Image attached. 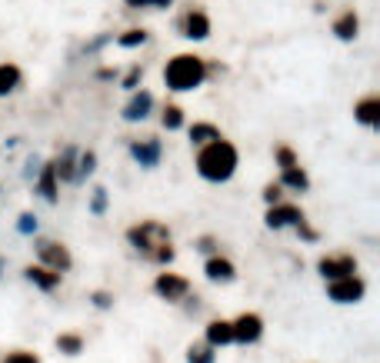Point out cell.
Listing matches in <instances>:
<instances>
[{"mask_svg": "<svg viewBox=\"0 0 380 363\" xmlns=\"http://www.w3.org/2000/svg\"><path fill=\"white\" fill-rule=\"evenodd\" d=\"M190 140L194 144H214V140H220V134H217L214 124H194L190 127Z\"/></svg>", "mask_w": 380, "mask_h": 363, "instance_id": "d6986e66", "label": "cell"}, {"mask_svg": "<svg viewBox=\"0 0 380 363\" xmlns=\"http://www.w3.org/2000/svg\"><path fill=\"white\" fill-rule=\"evenodd\" d=\"M17 230H20V234H34V230H37V220H34L30 213H24V217H20V224H17Z\"/></svg>", "mask_w": 380, "mask_h": 363, "instance_id": "f546056e", "label": "cell"}, {"mask_svg": "<svg viewBox=\"0 0 380 363\" xmlns=\"http://www.w3.org/2000/svg\"><path fill=\"white\" fill-rule=\"evenodd\" d=\"M304 220V213H300V207H293V203H274L270 210H267V227H274V230H280V227H297Z\"/></svg>", "mask_w": 380, "mask_h": 363, "instance_id": "9c48e42d", "label": "cell"}, {"mask_svg": "<svg viewBox=\"0 0 380 363\" xmlns=\"http://www.w3.org/2000/svg\"><path fill=\"white\" fill-rule=\"evenodd\" d=\"M180 124H184V113H180V107H167V110H164V127H167V130H177Z\"/></svg>", "mask_w": 380, "mask_h": 363, "instance_id": "cb8c5ba5", "label": "cell"}, {"mask_svg": "<svg viewBox=\"0 0 380 363\" xmlns=\"http://www.w3.org/2000/svg\"><path fill=\"white\" fill-rule=\"evenodd\" d=\"M103 207H107V190H94V203H90V210L103 213Z\"/></svg>", "mask_w": 380, "mask_h": 363, "instance_id": "83f0119b", "label": "cell"}, {"mask_svg": "<svg viewBox=\"0 0 380 363\" xmlns=\"http://www.w3.org/2000/svg\"><path fill=\"white\" fill-rule=\"evenodd\" d=\"M264 200L267 203H277L280 200V184H270V187H264Z\"/></svg>", "mask_w": 380, "mask_h": 363, "instance_id": "1f68e13d", "label": "cell"}, {"mask_svg": "<svg viewBox=\"0 0 380 363\" xmlns=\"http://www.w3.org/2000/svg\"><path fill=\"white\" fill-rule=\"evenodd\" d=\"M170 0H144V7H167Z\"/></svg>", "mask_w": 380, "mask_h": 363, "instance_id": "d590c367", "label": "cell"}, {"mask_svg": "<svg viewBox=\"0 0 380 363\" xmlns=\"http://www.w3.org/2000/svg\"><path fill=\"white\" fill-rule=\"evenodd\" d=\"M94 303H97L101 310H107V307H110L114 300H110V293H103V290H101V293H94Z\"/></svg>", "mask_w": 380, "mask_h": 363, "instance_id": "d6a6232c", "label": "cell"}, {"mask_svg": "<svg viewBox=\"0 0 380 363\" xmlns=\"http://www.w3.org/2000/svg\"><path fill=\"white\" fill-rule=\"evenodd\" d=\"M227 343H234V326L227 324V320H210L207 324V347H227Z\"/></svg>", "mask_w": 380, "mask_h": 363, "instance_id": "8fae6325", "label": "cell"}, {"mask_svg": "<svg viewBox=\"0 0 380 363\" xmlns=\"http://www.w3.org/2000/svg\"><path fill=\"white\" fill-rule=\"evenodd\" d=\"M230 326H234V343H257L264 333V320L257 313H243Z\"/></svg>", "mask_w": 380, "mask_h": 363, "instance_id": "5b68a950", "label": "cell"}, {"mask_svg": "<svg viewBox=\"0 0 380 363\" xmlns=\"http://www.w3.org/2000/svg\"><path fill=\"white\" fill-rule=\"evenodd\" d=\"M197 250H203V253H210V250H214V240H210V237H203V240H201V247H197Z\"/></svg>", "mask_w": 380, "mask_h": 363, "instance_id": "e575fe53", "label": "cell"}, {"mask_svg": "<svg viewBox=\"0 0 380 363\" xmlns=\"http://www.w3.org/2000/svg\"><path fill=\"white\" fill-rule=\"evenodd\" d=\"M153 290H157V293H160L164 300L177 303V300H184V297H187L190 284L184 280V276H177V274H160L157 280H153Z\"/></svg>", "mask_w": 380, "mask_h": 363, "instance_id": "52a82bcc", "label": "cell"}, {"mask_svg": "<svg viewBox=\"0 0 380 363\" xmlns=\"http://www.w3.org/2000/svg\"><path fill=\"white\" fill-rule=\"evenodd\" d=\"M207 276H210L214 284H230V280H234V263L224 260V257H210V260H207Z\"/></svg>", "mask_w": 380, "mask_h": 363, "instance_id": "9a60e30c", "label": "cell"}, {"mask_svg": "<svg viewBox=\"0 0 380 363\" xmlns=\"http://www.w3.org/2000/svg\"><path fill=\"white\" fill-rule=\"evenodd\" d=\"M297 234H300V237H304V240H317V234H314V230H310V227L304 224V220L297 224Z\"/></svg>", "mask_w": 380, "mask_h": 363, "instance_id": "836d02e7", "label": "cell"}, {"mask_svg": "<svg viewBox=\"0 0 380 363\" xmlns=\"http://www.w3.org/2000/svg\"><path fill=\"white\" fill-rule=\"evenodd\" d=\"M280 187H293V190H307L310 187V180L300 167H291V170H284V180H280Z\"/></svg>", "mask_w": 380, "mask_h": 363, "instance_id": "ffe728a7", "label": "cell"}, {"mask_svg": "<svg viewBox=\"0 0 380 363\" xmlns=\"http://www.w3.org/2000/svg\"><path fill=\"white\" fill-rule=\"evenodd\" d=\"M127 240H130V243H134L137 250L151 253L153 247H164L167 240H170V234H167V227H160V224H153V220H147V224L134 227V230L127 234Z\"/></svg>", "mask_w": 380, "mask_h": 363, "instance_id": "3957f363", "label": "cell"}, {"mask_svg": "<svg viewBox=\"0 0 380 363\" xmlns=\"http://www.w3.org/2000/svg\"><path fill=\"white\" fill-rule=\"evenodd\" d=\"M17 84H20V70H17L13 63H4V67H0V94L17 90Z\"/></svg>", "mask_w": 380, "mask_h": 363, "instance_id": "e0dca14e", "label": "cell"}, {"mask_svg": "<svg viewBox=\"0 0 380 363\" xmlns=\"http://www.w3.org/2000/svg\"><path fill=\"white\" fill-rule=\"evenodd\" d=\"M130 153H134V160L140 167H157V160H160V144L157 140H137V144H130Z\"/></svg>", "mask_w": 380, "mask_h": 363, "instance_id": "30bf717a", "label": "cell"}, {"mask_svg": "<svg viewBox=\"0 0 380 363\" xmlns=\"http://www.w3.org/2000/svg\"><path fill=\"white\" fill-rule=\"evenodd\" d=\"M330 300L337 303H357L364 297V280H357V276H343V280H334L327 287Z\"/></svg>", "mask_w": 380, "mask_h": 363, "instance_id": "8992f818", "label": "cell"}, {"mask_svg": "<svg viewBox=\"0 0 380 363\" xmlns=\"http://www.w3.org/2000/svg\"><path fill=\"white\" fill-rule=\"evenodd\" d=\"M203 77H207V67H203V60L201 57H194V53H180V57H174V60L167 63V70H164L167 87L177 90V94L201 87Z\"/></svg>", "mask_w": 380, "mask_h": 363, "instance_id": "7a4b0ae2", "label": "cell"}, {"mask_svg": "<svg viewBox=\"0 0 380 363\" xmlns=\"http://www.w3.org/2000/svg\"><path fill=\"white\" fill-rule=\"evenodd\" d=\"M4 363H40L34 353H27V350H17V353H7V360Z\"/></svg>", "mask_w": 380, "mask_h": 363, "instance_id": "4316f807", "label": "cell"}, {"mask_svg": "<svg viewBox=\"0 0 380 363\" xmlns=\"http://www.w3.org/2000/svg\"><path fill=\"white\" fill-rule=\"evenodd\" d=\"M277 160H280V167H284V170H291V167H297V160H293V153L287 151V147H280V151H277Z\"/></svg>", "mask_w": 380, "mask_h": 363, "instance_id": "f1b7e54d", "label": "cell"}, {"mask_svg": "<svg viewBox=\"0 0 380 363\" xmlns=\"http://www.w3.org/2000/svg\"><path fill=\"white\" fill-rule=\"evenodd\" d=\"M354 113H357V120H360V124L377 127V124H380V101H377V97H367V101L357 103Z\"/></svg>", "mask_w": 380, "mask_h": 363, "instance_id": "2e32d148", "label": "cell"}, {"mask_svg": "<svg viewBox=\"0 0 380 363\" xmlns=\"http://www.w3.org/2000/svg\"><path fill=\"white\" fill-rule=\"evenodd\" d=\"M0 270H4V257H0Z\"/></svg>", "mask_w": 380, "mask_h": 363, "instance_id": "8d00e7d4", "label": "cell"}, {"mask_svg": "<svg viewBox=\"0 0 380 363\" xmlns=\"http://www.w3.org/2000/svg\"><path fill=\"white\" fill-rule=\"evenodd\" d=\"M317 270H320V276L324 280H343V276H354L357 274V263H354V257H324V260L317 263Z\"/></svg>", "mask_w": 380, "mask_h": 363, "instance_id": "277c9868", "label": "cell"}, {"mask_svg": "<svg viewBox=\"0 0 380 363\" xmlns=\"http://www.w3.org/2000/svg\"><path fill=\"white\" fill-rule=\"evenodd\" d=\"M234 167H237V151H234V144H227L224 137L214 140V144H207L201 151V157H197L201 177L214 180V184L230 180V177H234Z\"/></svg>", "mask_w": 380, "mask_h": 363, "instance_id": "6da1fadb", "label": "cell"}, {"mask_svg": "<svg viewBox=\"0 0 380 363\" xmlns=\"http://www.w3.org/2000/svg\"><path fill=\"white\" fill-rule=\"evenodd\" d=\"M187 363H214V347H190Z\"/></svg>", "mask_w": 380, "mask_h": 363, "instance_id": "603a6c76", "label": "cell"}, {"mask_svg": "<svg viewBox=\"0 0 380 363\" xmlns=\"http://www.w3.org/2000/svg\"><path fill=\"white\" fill-rule=\"evenodd\" d=\"M40 260L47 263V270H53V274H63V270H70V253L63 250L61 243H51V240H44L37 247Z\"/></svg>", "mask_w": 380, "mask_h": 363, "instance_id": "ba28073f", "label": "cell"}, {"mask_svg": "<svg viewBox=\"0 0 380 363\" xmlns=\"http://www.w3.org/2000/svg\"><path fill=\"white\" fill-rule=\"evenodd\" d=\"M140 74H144V70H140V67H134V70H130V74L124 77V87H127V90L137 87V84H140Z\"/></svg>", "mask_w": 380, "mask_h": 363, "instance_id": "4dcf8cb0", "label": "cell"}, {"mask_svg": "<svg viewBox=\"0 0 380 363\" xmlns=\"http://www.w3.org/2000/svg\"><path fill=\"white\" fill-rule=\"evenodd\" d=\"M57 350L67 353V357H77V353L84 350V340L74 337V333H63V337H57Z\"/></svg>", "mask_w": 380, "mask_h": 363, "instance_id": "7402d4cb", "label": "cell"}, {"mask_svg": "<svg viewBox=\"0 0 380 363\" xmlns=\"http://www.w3.org/2000/svg\"><path fill=\"white\" fill-rule=\"evenodd\" d=\"M144 40H147L144 30H127L124 37H120V47H137V44H144Z\"/></svg>", "mask_w": 380, "mask_h": 363, "instance_id": "484cf974", "label": "cell"}, {"mask_svg": "<svg viewBox=\"0 0 380 363\" xmlns=\"http://www.w3.org/2000/svg\"><path fill=\"white\" fill-rule=\"evenodd\" d=\"M94 163H97V157H94V153H84V157H80V170L74 174V180H84V177L94 174Z\"/></svg>", "mask_w": 380, "mask_h": 363, "instance_id": "d4e9b609", "label": "cell"}, {"mask_svg": "<svg viewBox=\"0 0 380 363\" xmlns=\"http://www.w3.org/2000/svg\"><path fill=\"white\" fill-rule=\"evenodd\" d=\"M24 274H27V280L37 284L40 290H57L61 287V274H53V270H47V267H27Z\"/></svg>", "mask_w": 380, "mask_h": 363, "instance_id": "7c38bea8", "label": "cell"}, {"mask_svg": "<svg viewBox=\"0 0 380 363\" xmlns=\"http://www.w3.org/2000/svg\"><path fill=\"white\" fill-rule=\"evenodd\" d=\"M40 193L47 197V200H57V174H53V163L44 167V177H40Z\"/></svg>", "mask_w": 380, "mask_h": 363, "instance_id": "44dd1931", "label": "cell"}, {"mask_svg": "<svg viewBox=\"0 0 380 363\" xmlns=\"http://www.w3.org/2000/svg\"><path fill=\"white\" fill-rule=\"evenodd\" d=\"M151 107H153V97L147 94V90H140L134 101L127 103V110H124V120H144L147 113H151Z\"/></svg>", "mask_w": 380, "mask_h": 363, "instance_id": "5bb4252c", "label": "cell"}, {"mask_svg": "<svg viewBox=\"0 0 380 363\" xmlns=\"http://www.w3.org/2000/svg\"><path fill=\"white\" fill-rule=\"evenodd\" d=\"M357 27H360V24H357L354 13H343L341 20L334 24V34H337L341 40H354V37H357Z\"/></svg>", "mask_w": 380, "mask_h": 363, "instance_id": "ac0fdd59", "label": "cell"}, {"mask_svg": "<svg viewBox=\"0 0 380 363\" xmlns=\"http://www.w3.org/2000/svg\"><path fill=\"white\" fill-rule=\"evenodd\" d=\"M207 34H210V20H207L203 13H187V17H184V37L203 40Z\"/></svg>", "mask_w": 380, "mask_h": 363, "instance_id": "4fadbf2b", "label": "cell"}]
</instances>
